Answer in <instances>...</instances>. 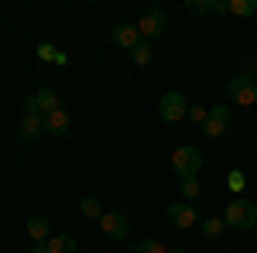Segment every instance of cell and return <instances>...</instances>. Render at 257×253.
I'll use <instances>...</instances> for the list:
<instances>
[{
	"label": "cell",
	"mask_w": 257,
	"mask_h": 253,
	"mask_svg": "<svg viewBox=\"0 0 257 253\" xmlns=\"http://www.w3.org/2000/svg\"><path fill=\"white\" fill-rule=\"evenodd\" d=\"M223 222L233 226V229H254L257 226V205L250 202V198H233V202L226 205Z\"/></svg>",
	"instance_id": "1"
},
{
	"label": "cell",
	"mask_w": 257,
	"mask_h": 253,
	"mask_svg": "<svg viewBox=\"0 0 257 253\" xmlns=\"http://www.w3.org/2000/svg\"><path fill=\"white\" fill-rule=\"evenodd\" d=\"M172 168H175L178 178H199V171H202V151L192 147V144L175 147L172 151Z\"/></svg>",
	"instance_id": "2"
},
{
	"label": "cell",
	"mask_w": 257,
	"mask_h": 253,
	"mask_svg": "<svg viewBox=\"0 0 257 253\" xmlns=\"http://www.w3.org/2000/svg\"><path fill=\"white\" fill-rule=\"evenodd\" d=\"M226 96L230 103H237V106H254L257 103V79L250 72H240L226 82Z\"/></svg>",
	"instance_id": "3"
},
{
	"label": "cell",
	"mask_w": 257,
	"mask_h": 253,
	"mask_svg": "<svg viewBox=\"0 0 257 253\" xmlns=\"http://www.w3.org/2000/svg\"><path fill=\"white\" fill-rule=\"evenodd\" d=\"M185 113H189V103H185V96H182L178 89H168V93L158 99V117L165 120V123H175V120H182Z\"/></svg>",
	"instance_id": "4"
},
{
	"label": "cell",
	"mask_w": 257,
	"mask_h": 253,
	"mask_svg": "<svg viewBox=\"0 0 257 253\" xmlns=\"http://www.w3.org/2000/svg\"><path fill=\"white\" fill-rule=\"evenodd\" d=\"M55 110H62V96L55 93V89H38L35 96L24 99V113H55Z\"/></svg>",
	"instance_id": "5"
},
{
	"label": "cell",
	"mask_w": 257,
	"mask_h": 253,
	"mask_svg": "<svg viewBox=\"0 0 257 253\" xmlns=\"http://www.w3.org/2000/svg\"><path fill=\"white\" fill-rule=\"evenodd\" d=\"M165 28H168V14H165L161 7H148V11L141 14V21H138L141 38H158Z\"/></svg>",
	"instance_id": "6"
},
{
	"label": "cell",
	"mask_w": 257,
	"mask_h": 253,
	"mask_svg": "<svg viewBox=\"0 0 257 253\" xmlns=\"http://www.w3.org/2000/svg\"><path fill=\"white\" fill-rule=\"evenodd\" d=\"M110 41L117 45V48H127V52H134L141 41V31H138V24H127V21H120L117 28H110Z\"/></svg>",
	"instance_id": "7"
},
{
	"label": "cell",
	"mask_w": 257,
	"mask_h": 253,
	"mask_svg": "<svg viewBox=\"0 0 257 253\" xmlns=\"http://www.w3.org/2000/svg\"><path fill=\"white\" fill-rule=\"evenodd\" d=\"M45 134H48V130H45V117H41V113H24V117H21L18 137L24 144H35V140H41Z\"/></svg>",
	"instance_id": "8"
},
{
	"label": "cell",
	"mask_w": 257,
	"mask_h": 253,
	"mask_svg": "<svg viewBox=\"0 0 257 253\" xmlns=\"http://www.w3.org/2000/svg\"><path fill=\"white\" fill-rule=\"evenodd\" d=\"M165 215H168V222L178 226V229H192V226L199 222V212L192 209V205H185V202H172V205L165 209Z\"/></svg>",
	"instance_id": "9"
},
{
	"label": "cell",
	"mask_w": 257,
	"mask_h": 253,
	"mask_svg": "<svg viewBox=\"0 0 257 253\" xmlns=\"http://www.w3.org/2000/svg\"><path fill=\"white\" fill-rule=\"evenodd\" d=\"M230 120H233L230 106H213V110H209V120L202 123V130H206V137H223L226 127H230Z\"/></svg>",
	"instance_id": "10"
},
{
	"label": "cell",
	"mask_w": 257,
	"mask_h": 253,
	"mask_svg": "<svg viewBox=\"0 0 257 253\" xmlns=\"http://www.w3.org/2000/svg\"><path fill=\"white\" fill-rule=\"evenodd\" d=\"M99 229L110 236V239H123V236L131 233V222H127V215H120V212H103Z\"/></svg>",
	"instance_id": "11"
},
{
	"label": "cell",
	"mask_w": 257,
	"mask_h": 253,
	"mask_svg": "<svg viewBox=\"0 0 257 253\" xmlns=\"http://www.w3.org/2000/svg\"><path fill=\"white\" fill-rule=\"evenodd\" d=\"M28 236H31L35 243H48V239H52V219H48V215H31V219H28Z\"/></svg>",
	"instance_id": "12"
},
{
	"label": "cell",
	"mask_w": 257,
	"mask_h": 253,
	"mask_svg": "<svg viewBox=\"0 0 257 253\" xmlns=\"http://www.w3.org/2000/svg\"><path fill=\"white\" fill-rule=\"evenodd\" d=\"M69 127H72V117H69V110H65V106L45 117V130H48V134H55V137L69 134Z\"/></svg>",
	"instance_id": "13"
},
{
	"label": "cell",
	"mask_w": 257,
	"mask_h": 253,
	"mask_svg": "<svg viewBox=\"0 0 257 253\" xmlns=\"http://www.w3.org/2000/svg\"><path fill=\"white\" fill-rule=\"evenodd\" d=\"M45 246H48V253H76V239L69 233H62V236H52Z\"/></svg>",
	"instance_id": "14"
},
{
	"label": "cell",
	"mask_w": 257,
	"mask_h": 253,
	"mask_svg": "<svg viewBox=\"0 0 257 253\" xmlns=\"http://www.w3.org/2000/svg\"><path fill=\"white\" fill-rule=\"evenodd\" d=\"M79 212L86 215V219H103V205H99L96 195H86V198L79 202Z\"/></svg>",
	"instance_id": "15"
},
{
	"label": "cell",
	"mask_w": 257,
	"mask_h": 253,
	"mask_svg": "<svg viewBox=\"0 0 257 253\" xmlns=\"http://www.w3.org/2000/svg\"><path fill=\"white\" fill-rule=\"evenodd\" d=\"M223 229H226V222H223V219H216V215L202 219V236H209V239H219V236H223Z\"/></svg>",
	"instance_id": "16"
},
{
	"label": "cell",
	"mask_w": 257,
	"mask_h": 253,
	"mask_svg": "<svg viewBox=\"0 0 257 253\" xmlns=\"http://www.w3.org/2000/svg\"><path fill=\"white\" fill-rule=\"evenodd\" d=\"M257 11V0H230V14L233 18H250Z\"/></svg>",
	"instance_id": "17"
},
{
	"label": "cell",
	"mask_w": 257,
	"mask_h": 253,
	"mask_svg": "<svg viewBox=\"0 0 257 253\" xmlns=\"http://www.w3.org/2000/svg\"><path fill=\"white\" fill-rule=\"evenodd\" d=\"M131 59H134V65H151V59H155V52H151V45H148V41H141L138 48L131 52Z\"/></svg>",
	"instance_id": "18"
},
{
	"label": "cell",
	"mask_w": 257,
	"mask_h": 253,
	"mask_svg": "<svg viewBox=\"0 0 257 253\" xmlns=\"http://www.w3.org/2000/svg\"><path fill=\"white\" fill-rule=\"evenodd\" d=\"M182 195H185V198H199V195H202L199 178H182Z\"/></svg>",
	"instance_id": "19"
},
{
	"label": "cell",
	"mask_w": 257,
	"mask_h": 253,
	"mask_svg": "<svg viewBox=\"0 0 257 253\" xmlns=\"http://www.w3.org/2000/svg\"><path fill=\"white\" fill-rule=\"evenodd\" d=\"M185 11H189V14H196V18H202V14H209V11H213V0H189V4H185Z\"/></svg>",
	"instance_id": "20"
},
{
	"label": "cell",
	"mask_w": 257,
	"mask_h": 253,
	"mask_svg": "<svg viewBox=\"0 0 257 253\" xmlns=\"http://www.w3.org/2000/svg\"><path fill=\"white\" fill-rule=\"evenodd\" d=\"M134 253H168V246H161L158 239H144V243L134 246Z\"/></svg>",
	"instance_id": "21"
},
{
	"label": "cell",
	"mask_w": 257,
	"mask_h": 253,
	"mask_svg": "<svg viewBox=\"0 0 257 253\" xmlns=\"http://www.w3.org/2000/svg\"><path fill=\"white\" fill-rule=\"evenodd\" d=\"M38 59H41V62H55V59H59V52H55V45H48V41H41V45H38Z\"/></svg>",
	"instance_id": "22"
},
{
	"label": "cell",
	"mask_w": 257,
	"mask_h": 253,
	"mask_svg": "<svg viewBox=\"0 0 257 253\" xmlns=\"http://www.w3.org/2000/svg\"><path fill=\"white\" fill-rule=\"evenodd\" d=\"M185 117L192 120V123H206V120H209V110H202V106H189Z\"/></svg>",
	"instance_id": "23"
},
{
	"label": "cell",
	"mask_w": 257,
	"mask_h": 253,
	"mask_svg": "<svg viewBox=\"0 0 257 253\" xmlns=\"http://www.w3.org/2000/svg\"><path fill=\"white\" fill-rule=\"evenodd\" d=\"M213 11H219V14H230V0H213Z\"/></svg>",
	"instance_id": "24"
},
{
	"label": "cell",
	"mask_w": 257,
	"mask_h": 253,
	"mask_svg": "<svg viewBox=\"0 0 257 253\" xmlns=\"http://www.w3.org/2000/svg\"><path fill=\"white\" fill-rule=\"evenodd\" d=\"M230 188H243V175H240V171L230 175Z\"/></svg>",
	"instance_id": "25"
},
{
	"label": "cell",
	"mask_w": 257,
	"mask_h": 253,
	"mask_svg": "<svg viewBox=\"0 0 257 253\" xmlns=\"http://www.w3.org/2000/svg\"><path fill=\"white\" fill-rule=\"evenodd\" d=\"M28 253H48V246H45V243H35V246H31Z\"/></svg>",
	"instance_id": "26"
},
{
	"label": "cell",
	"mask_w": 257,
	"mask_h": 253,
	"mask_svg": "<svg viewBox=\"0 0 257 253\" xmlns=\"http://www.w3.org/2000/svg\"><path fill=\"white\" fill-rule=\"evenodd\" d=\"M168 253H185V250H168Z\"/></svg>",
	"instance_id": "27"
}]
</instances>
